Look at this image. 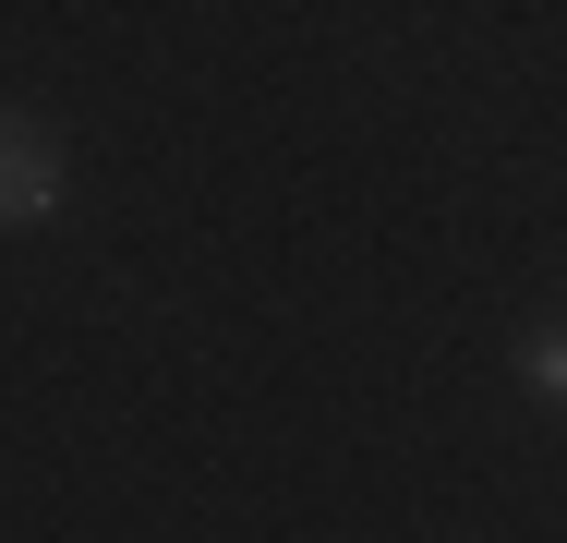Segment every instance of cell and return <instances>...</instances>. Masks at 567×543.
Listing matches in <instances>:
<instances>
[{"label": "cell", "instance_id": "cell-1", "mask_svg": "<svg viewBox=\"0 0 567 543\" xmlns=\"http://www.w3.org/2000/svg\"><path fill=\"white\" fill-rule=\"evenodd\" d=\"M49 206H61V157L24 121H0V229H37Z\"/></svg>", "mask_w": 567, "mask_h": 543}, {"label": "cell", "instance_id": "cell-2", "mask_svg": "<svg viewBox=\"0 0 567 543\" xmlns=\"http://www.w3.org/2000/svg\"><path fill=\"white\" fill-rule=\"evenodd\" d=\"M519 375H532L544 399H567V326H544V338H519Z\"/></svg>", "mask_w": 567, "mask_h": 543}]
</instances>
